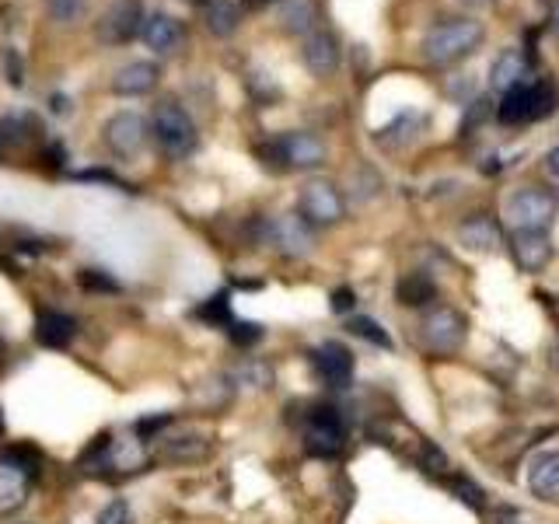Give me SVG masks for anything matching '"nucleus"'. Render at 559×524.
Wrapping results in <instances>:
<instances>
[{"label":"nucleus","mask_w":559,"mask_h":524,"mask_svg":"<svg viewBox=\"0 0 559 524\" xmlns=\"http://www.w3.org/2000/svg\"><path fill=\"white\" fill-rule=\"evenodd\" d=\"M301 56H304V67H308L311 74L329 77L332 70L339 67V42H336V35L325 32V28H315L311 35H304Z\"/></svg>","instance_id":"12"},{"label":"nucleus","mask_w":559,"mask_h":524,"mask_svg":"<svg viewBox=\"0 0 559 524\" xmlns=\"http://www.w3.org/2000/svg\"><path fill=\"white\" fill-rule=\"evenodd\" d=\"M462 4H465V7H486L490 0H462Z\"/></svg>","instance_id":"38"},{"label":"nucleus","mask_w":559,"mask_h":524,"mask_svg":"<svg viewBox=\"0 0 559 524\" xmlns=\"http://www.w3.org/2000/svg\"><path fill=\"white\" fill-rule=\"evenodd\" d=\"M270 4H280V0H242V7H249V11H263Z\"/></svg>","instance_id":"36"},{"label":"nucleus","mask_w":559,"mask_h":524,"mask_svg":"<svg viewBox=\"0 0 559 524\" xmlns=\"http://www.w3.org/2000/svg\"><path fill=\"white\" fill-rule=\"evenodd\" d=\"M304 444H308L311 455H322V458H332L343 448V423H339L336 409L318 406L308 416V423H304Z\"/></svg>","instance_id":"8"},{"label":"nucleus","mask_w":559,"mask_h":524,"mask_svg":"<svg viewBox=\"0 0 559 524\" xmlns=\"http://www.w3.org/2000/svg\"><path fill=\"white\" fill-rule=\"evenodd\" d=\"M140 35H144L147 49H154V53H175L182 42V25L172 14H151L144 28H140Z\"/></svg>","instance_id":"17"},{"label":"nucleus","mask_w":559,"mask_h":524,"mask_svg":"<svg viewBox=\"0 0 559 524\" xmlns=\"http://www.w3.org/2000/svg\"><path fill=\"white\" fill-rule=\"evenodd\" d=\"M168 420H172V416H151V420H140V423H137V434H140V441H147V434H151V430L168 427Z\"/></svg>","instance_id":"34"},{"label":"nucleus","mask_w":559,"mask_h":524,"mask_svg":"<svg viewBox=\"0 0 559 524\" xmlns=\"http://www.w3.org/2000/svg\"><path fill=\"white\" fill-rule=\"evenodd\" d=\"M49 14H53L56 21H63V25H70V21L84 18V11H88V0H46Z\"/></svg>","instance_id":"28"},{"label":"nucleus","mask_w":559,"mask_h":524,"mask_svg":"<svg viewBox=\"0 0 559 524\" xmlns=\"http://www.w3.org/2000/svg\"><path fill=\"white\" fill-rule=\"evenodd\" d=\"M318 21L315 0H280V25L294 35H311Z\"/></svg>","instance_id":"21"},{"label":"nucleus","mask_w":559,"mask_h":524,"mask_svg":"<svg viewBox=\"0 0 559 524\" xmlns=\"http://www.w3.org/2000/svg\"><path fill=\"white\" fill-rule=\"evenodd\" d=\"M451 490H455L469 507H483V490H479V486H472L469 479H455V483H451Z\"/></svg>","instance_id":"32"},{"label":"nucleus","mask_w":559,"mask_h":524,"mask_svg":"<svg viewBox=\"0 0 559 524\" xmlns=\"http://www.w3.org/2000/svg\"><path fill=\"white\" fill-rule=\"evenodd\" d=\"M154 137L165 147L172 158H186L196 147V123L182 105L175 102H161L154 109Z\"/></svg>","instance_id":"3"},{"label":"nucleus","mask_w":559,"mask_h":524,"mask_svg":"<svg viewBox=\"0 0 559 524\" xmlns=\"http://www.w3.org/2000/svg\"><path fill=\"white\" fill-rule=\"evenodd\" d=\"M259 154L280 168H318L325 161V144L315 133H283L270 147H259Z\"/></svg>","instance_id":"4"},{"label":"nucleus","mask_w":559,"mask_h":524,"mask_svg":"<svg viewBox=\"0 0 559 524\" xmlns=\"http://www.w3.org/2000/svg\"><path fill=\"white\" fill-rule=\"evenodd\" d=\"M553 364L559 367V343H556V350H553Z\"/></svg>","instance_id":"39"},{"label":"nucleus","mask_w":559,"mask_h":524,"mask_svg":"<svg viewBox=\"0 0 559 524\" xmlns=\"http://www.w3.org/2000/svg\"><path fill=\"white\" fill-rule=\"evenodd\" d=\"M458 238H462V245L472 252H493L500 245V231L490 217H469V221L458 228Z\"/></svg>","instance_id":"20"},{"label":"nucleus","mask_w":559,"mask_h":524,"mask_svg":"<svg viewBox=\"0 0 559 524\" xmlns=\"http://www.w3.org/2000/svg\"><path fill=\"white\" fill-rule=\"evenodd\" d=\"M434 297H437V287H434V280H430V276H423V273L402 276L399 301L406 304V308H423V304H430Z\"/></svg>","instance_id":"24"},{"label":"nucleus","mask_w":559,"mask_h":524,"mask_svg":"<svg viewBox=\"0 0 559 524\" xmlns=\"http://www.w3.org/2000/svg\"><path fill=\"white\" fill-rule=\"evenodd\" d=\"M81 287L84 290H109V294H116L119 283L112 280V276L98 273V269H84V273H81Z\"/></svg>","instance_id":"31"},{"label":"nucleus","mask_w":559,"mask_h":524,"mask_svg":"<svg viewBox=\"0 0 559 524\" xmlns=\"http://www.w3.org/2000/svg\"><path fill=\"white\" fill-rule=\"evenodd\" d=\"M105 144L119 154V158H137L147 147V123L137 112H116L105 123Z\"/></svg>","instance_id":"10"},{"label":"nucleus","mask_w":559,"mask_h":524,"mask_svg":"<svg viewBox=\"0 0 559 524\" xmlns=\"http://www.w3.org/2000/svg\"><path fill=\"white\" fill-rule=\"evenodd\" d=\"M525 81V56L521 53H504L497 63H493V88L511 91L514 84Z\"/></svg>","instance_id":"25"},{"label":"nucleus","mask_w":559,"mask_h":524,"mask_svg":"<svg viewBox=\"0 0 559 524\" xmlns=\"http://www.w3.org/2000/svg\"><path fill=\"white\" fill-rule=\"evenodd\" d=\"M556 32H559V7H556Z\"/></svg>","instance_id":"42"},{"label":"nucleus","mask_w":559,"mask_h":524,"mask_svg":"<svg viewBox=\"0 0 559 524\" xmlns=\"http://www.w3.org/2000/svg\"><path fill=\"white\" fill-rule=\"evenodd\" d=\"M423 339H427L430 350L437 353H451L462 346L465 339V322L455 308H434L427 318H423Z\"/></svg>","instance_id":"11"},{"label":"nucleus","mask_w":559,"mask_h":524,"mask_svg":"<svg viewBox=\"0 0 559 524\" xmlns=\"http://www.w3.org/2000/svg\"><path fill=\"white\" fill-rule=\"evenodd\" d=\"M200 318H203V322H214V325H231V322H235V318H231V301H228V294L210 297V301L200 308Z\"/></svg>","instance_id":"27"},{"label":"nucleus","mask_w":559,"mask_h":524,"mask_svg":"<svg viewBox=\"0 0 559 524\" xmlns=\"http://www.w3.org/2000/svg\"><path fill=\"white\" fill-rule=\"evenodd\" d=\"M315 371L325 385L346 388L353 378V353L343 343H322L315 350Z\"/></svg>","instance_id":"13"},{"label":"nucleus","mask_w":559,"mask_h":524,"mask_svg":"<svg viewBox=\"0 0 559 524\" xmlns=\"http://www.w3.org/2000/svg\"><path fill=\"white\" fill-rule=\"evenodd\" d=\"M266 235H270L273 245H277L280 252H287V256H308V249H311L308 224H304L301 217H294V214L277 217V221L266 228Z\"/></svg>","instance_id":"15"},{"label":"nucleus","mask_w":559,"mask_h":524,"mask_svg":"<svg viewBox=\"0 0 559 524\" xmlns=\"http://www.w3.org/2000/svg\"><path fill=\"white\" fill-rule=\"evenodd\" d=\"M511 249L525 273H539V269L553 259V245H549L546 231H514Z\"/></svg>","instance_id":"14"},{"label":"nucleus","mask_w":559,"mask_h":524,"mask_svg":"<svg viewBox=\"0 0 559 524\" xmlns=\"http://www.w3.org/2000/svg\"><path fill=\"white\" fill-rule=\"evenodd\" d=\"M32 472H35V465L21 462L18 451L0 458V514H11L25 504L28 486H32Z\"/></svg>","instance_id":"9"},{"label":"nucleus","mask_w":559,"mask_h":524,"mask_svg":"<svg viewBox=\"0 0 559 524\" xmlns=\"http://www.w3.org/2000/svg\"><path fill=\"white\" fill-rule=\"evenodd\" d=\"M158 77H161V70L154 67V63L137 60L112 77V91H119V95H147V91L158 84Z\"/></svg>","instance_id":"18"},{"label":"nucleus","mask_w":559,"mask_h":524,"mask_svg":"<svg viewBox=\"0 0 559 524\" xmlns=\"http://www.w3.org/2000/svg\"><path fill=\"white\" fill-rule=\"evenodd\" d=\"M304 224H336L343 221V196L332 182H308L301 193Z\"/></svg>","instance_id":"7"},{"label":"nucleus","mask_w":559,"mask_h":524,"mask_svg":"<svg viewBox=\"0 0 559 524\" xmlns=\"http://www.w3.org/2000/svg\"><path fill=\"white\" fill-rule=\"evenodd\" d=\"M546 165H549V172H553V175H556V179H559V147H553V151H549Z\"/></svg>","instance_id":"37"},{"label":"nucleus","mask_w":559,"mask_h":524,"mask_svg":"<svg viewBox=\"0 0 559 524\" xmlns=\"http://www.w3.org/2000/svg\"><path fill=\"white\" fill-rule=\"evenodd\" d=\"M353 301H357V297H353V290H336V294H332V311H350L353 308Z\"/></svg>","instance_id":"35"},{"label":"nucleus","mask_w":559,"mask_h":524,"mask_svg":"<svg viewBox=\"0 0 559 524\" xmlns=\"http://www.w3.org/2000/svg\"><path fill=\"white\" fill-rule=\"evenodd\" d=\"M228 332H231V339H235L238 346H252V343H259V339H263V329H259L256 322H231Z\"/></svg>","instance_id":"30"},{"label":"nucleus","mask_w":559,"mask_h":524,"mask_svg":"<svg viewBox=\"0 0 559 524\" xmlns=\"http://www.w3.org/2000/svg\"><path fill=\"white\" fill-rule=\"evenodd\" d=\"M144 28V4L140 0H112V7L98 21V39L109 46L133 42Z\"/></svg>","instance_id":"6"},{"label":"nucleus","mask_w":559,"mask_h":524,"mask_svg":"<svg viewBox=\"0 0 559 524\" xmlns=\"http://www.w3.org/2000/svg\"><path fill=\"white\" fill-rule=\"evenodd\" d=\"M4 60H7V81H11L14 88H21V84H25V74H21V60H18V53H14V49H7Z\"/></svg>","instance_id":"33"},{"label":"nucleus","mask_w":559,"mask_h":524,"mask_svg":"<svg viewBox=\"0 0 559 524\" xmlns=\"http://www.w3.org/2000/svg\"><path fill=\"white\" fill-rule=\"evenodd\" d=\"M158 455L165 458V462H200L203 455H207V441L203 437H165L158 448Z\"/></svg>","instance_id":"22"},{"label":"nucleus","mask_w":559,"mask_h":524,"mask_svg":"<svg viewBox=\"0 0 559 524\" xmlns=\"http://www.w3.org/2000/svg\"><path fill=\"white\" fill-rule=\"evenodd\" d=\"M556 105V91L546 81H521L511 91H504V102H500V119L504 123H535V119H546Z\"/></svg>","instance_id":"2"},{"label":"nucleus","mask_w":559,"mask_h":524,"mask_svg":"<svg viewBox=\"0 0 559 524\" xmlns=\"http://www.w3.org/2000/svg\"><path fill=\"white\" fill-rule=\"evenodd\" d=\"M483 39H486L483 21H476V18L444 21V25L427 32V39H423V56H427L430 63H437V67H451V63L465 60Z\"/></svg>","instance_id":"1"},{"label":"nucleus","mask_w":559,"mask_h":524,"mask_svg":"<svg viewBox=\"0 0 559 524\" xmlns=\"http://www.w3.org/2000/svg\"><path fill=\"white\" fill-rule=\"evenodd\" d=\"M0 154H4V133H0Z\"/></svg>","instance_id":"40"},{"label":"nucleus","mask_w":559,"mask_h":524,"mask_svg":"<svg viewBox=\"0 0 559 524\" xmlns=\"http://www.w3.org/2000/svg\"><path fill=\"white\" fill-rule=\"evenodd\" d=\"M238 21H242V11H238L235 0H207V28L221 39L235 35Z\"/></svg>","instance_id":"23"},{"label":"nucleus","mask_w":559,"mask_h":524,"mask_svg":"<svg viewBox=\"0 0 559 524\" xmlns=\"http://www.w3.org/2000/svg\"><path fill=\"white\" fill-rule=\"evenodd\" d=\"M350 332L353 336H360V339H367V343H374V346H385V350L392 346V336H388L374 318H350Z\"/></svg>","instance_id":"26"},{"label":"nucleus","mask_w":559,"mask_h":524,"mask_svg":"<svg viewBox=\"0 0 559 524\" xmlns=\"http://www.w3.org/2000/svg\"><path fill=\"white\" fill-rule=\"evenodd\" d=\"M77 325L70 315H60V311H46V315L35 322V339H39L42 346H49V350H63V346L74 339Z\"/></svg>","instance_id":"19"},{"label":"nucleus","mask_w":559,"mask_h":524,"mask_svg":"<svg viewBox=\"0 0 559 524\" xmlns=\"http://www.w3.org/2000/svg\"><path fill=\"white\" fill-rule=\"evenodd\" d=\"M556 217V200L546 189H518L507 200V221L514 231H546Z\"/></svg>","instance_id":"5"},{"label":"nucleus","mask_w":559,"mask_h":524,"mask_svg":"<svg viewBox=\"0 0 559 524\" xmlns=\"http://www.w3.org/2000/svg\"><path fill=\"white\" fill-rule=\"evenodd\" d=\"M133 514H130V504L126 500H112V504L102 507V514H98L95 524H130Z\"/></svg>","instance_id":"29"},{"label":"nucleus","mask_w":559,"mask_h":524,"mask_svg":"<svg viewBox=\"0 0 559 524\" xmlns=\"http://www.w3.org/2000/svg\"><path fill=\"white\" fill-rule=\"evenodd\" d=\"M186 4H207V0H186Z\"/></svg>","instance_id":"41"},{"label":"nucleus","mask_w":559,"mask_h":524,"mask_svg":"<svg viewBox=\"0 0 559 524\" xmlns=\"http://www.w3.org/2000/svg\"><path fill=\"white\" fill-rule=\"evenodd\" d=\"M528 490L542 500H559V451H539L528 462Z\"/></svg>","instance_id":"16"}]
</instances>
